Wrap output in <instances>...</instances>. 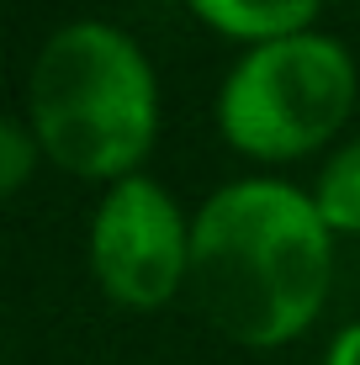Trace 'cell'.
I'll return each mask as SVG.
<instances>
[{
    "label": "cell",
    "mask_w": 360,
    "mask_h": 365,
    "mask_svg": "<svg viewBox=\"0 0 360 365\" xmlns=\"http://www.w3.org/2000/svg\"><path fill=\"white\" fill-rule=\"evenodd\" d=\"M185 11L217 37H233L244 48H265V43H281V37L313 32L324 0H185Z\"/></svg>",
    "instance_id": "obj_5"
},
{
    "label": "cell",
    "mask_w": 360,
    "mask_h": 365,
    "mask_svg": "<svg viewBox=\"0 0 360 365\" xmlns=\"http://www.w3.org/2000/svg\"><path fill=\"white\" fill-rule=\"evenodd\" d=\"M27 128L43 159L80 180L138 175L159 138V80L138 43L111 21H69L37 48Z\"/></svg>",
    "instance_id": "obj_2"
},
{
    "label": "cell",
    "mask_w": 360,
    "mask_h": 365,
    "mask_svg": "<svg viewBox=\"0 0 360 365\" xmlns=\"http://www.w3.org/2000/svg\"><path fill=\"white\" fill-rule=\"evenodd\" d=\"M313 207L329 222V233H360V138L334 148L329 165L318 170Z\"/></svg>",
    "instance_id": "obj_6"
},
{
    "label": "cell",
    "mask_w": 360,
    "mask_h": 365,
    "mask_svg": "<svg viewBox=\"0 0 360 365\" xmlns=\"http://www.w3.org/2000/svg\"><path fill=\"white\" fill-rule=\"evenodd\" d=\"M355 91V58L329 32L244 48L217 91V133L244 159L287 165L324 148L350 122Z\"/></svg>",
    "instance_id": "obj_3"
},
{
    "label": "cell",
    "mask_w": 360,
    "mask_h": 365,
    "mask_svg": "<svg viewBox=\"0 0 360 365\" xmlns=\"http://www.w3.org/2000/svg\"><path fill=\"white\" fill-rule=\"evenodd\" d=\"M37 159H43V143H37V133L27 128V117H11L6 128H0V191H6V196L27 191Z\"/></svg>",
    "instance_id": "obj_7"
},
{
    "label": "cell",
    "mask_w": 360,
    "mask_h": 365,
    "mask_svg": "<svg viewBox=\"0 0 360 365\" xmlns=\"http://www.w3.org/2000/svg\"><path fill=\"white\" fill-rule=\"evenodd\" d=\"M324 365H360V323H344V329L329 339Z\"/></svg>",
    "instance_id": "obj_8"
},
{
    "label": "cell",
    "mask_w": 360,
    "mask_h": 365,
    "mask_svg": "<svg viewBox=\"0 0 360 365\" xmlns=\"http://www.w3.org/2000/svg\"><path fill=\"white\" fill-rule=\"evenodd\" d=\"M91 275L122 312H154L191 286V222L148 175H128L91 217Z\"/></svg>",
    "instance_id": "obj_4"
},
{
    "label": "cell",
    "mask_w": 360,
    "mask_h": 365,
    "mask_svg": "<svg viewBox=\"0 0 360 365\" xmlns=\"http://www.w3.org/2000/svg\"><path fill=\"white\" fill-rule=\"evenodd\" d=\"M329 286L334 233L287 180H233L191 217V292L233 344H292L324 312Z\"/></svg>",
    "instance_id": "obj_1"
}]
</instances>
